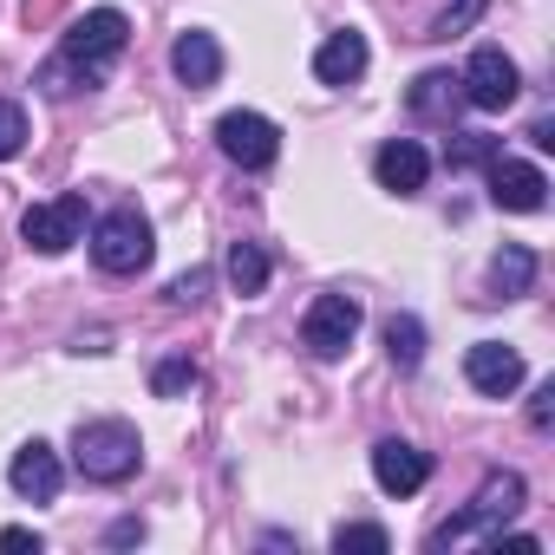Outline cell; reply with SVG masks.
<instances>
[{
    "mask_svg": "<svg viewBox=\"0 0 555 555\" xmlns=\"http://www.w3.org/2000/svg\"><path fill=\"white\" fill-rule=\"evenodd\" d=\"M131 47V21L118 14V8H92V14H79L73 27H66V40H60V60H73L92 86H99V73L118 60Z\"/></svg>",
    "mask_w": 555,
    "mask_h": 555,
    "instance_id": "3",
    "label": "cell"
},
{
    "mask_svg": "<svg viewBox=\"0 0 555 555\" xmlns=\"http://www.w3.org/2000/svg\"><path fill=\"white\" fill-rule=\"evenodd\" d=\"M490 203L496 209H509V216H529V209H542L548 203V177L535 170V164H516V157H490Z\"/></svg>",
    "mask_w": 555,
    "mask_h": 555,
    "instance_id": "9",
    "label": "cell"
},
{
    "mask_svg": "<svg viewBox=\"0 0 555 555\" xmlns=\"http://www.w3.org/2000/svg\"><path fill=\"white\" fill-rule=\"evenodd\" d=\"M373 177H379V190H392V196H418L425 177H431V151H425L418 138H392V144H379Z\"/></svg>",
    "mask_w": 555,
    "mask_h": 555,
    "instance_id": "13",
    "label": "cell"
},
{
    "mask_svg": "<svg viewBox=\"0 0 555 555\" xmlns=\"http://www.w3.org/2000/svg\"><path fill=\"white\" fill-rule=\"evenodd\" d=\"M373 477H379L386 496H418L425 477H431V457H425L412 438H379V444H373Z\"/></svg>",
    "mask_w": 555,
    "mask_h": 555,
    "instance_id": "10",
    "label": "cell"
},
{
    "mask_svg": "<svg viewBox=\"0 0 555 555\" xmlns=\"http://www.w3.org/2000/svg\"><path fill=\"white\" fill-rule=\"evenodd\" d=\"M60 8H66V0H21V21H27V27L40 34V27H47V21H53Z\"/></svg>",
    "mask_w": 555,
    "mask_h": 555,
    "instance_id": "28",
    "label": "cell"
},
{
    "mask_svg": "<svg viewBox=\"0 0 555 555\" xmlns=\"http://www.w3.org/2000/svg\"><path fill=\"white\" fill-rule=\"evenodd\" d=\"M0 548H8V555H40V535L14 522V529H0Z\"/></svg>",
    "mask_w": 555,
    "mask_h": 555,
    "instance_id": "27",
    "label": "cell"
},
{
    "mask_svg": "<svg viewBox=\"0 0 555 555\" xmlns=\"http://www.w3.org/2000/svg\"><path fill=\"white\" fill-rule=\"evenodd\" d=\"M386 353H392L399 373H418L425 366V327H418V314H392L386 321Z\"/></svg>",
    "mask_w": 555,
    "mask_h": 555,
    "instance_id": "19",
    "label": "cell"
},
{
    "mask_svg": "<svg viewBox=\"0 0 555 555\" xmlns=\"http://www.w3.org/2000/svg\"><path fill=\"white\" fill-rule=\"evenodd\" d=\"M216 151L242 170H268L274 157H282V131H274L261 112H229L216 118Z\"/></svg>",
    "mask_w": 555,
    "mask_h": 555,
    "instance_id": "6",
    "label": "cell"
},
{
    "mask_svg": "<svg viewBox=\"0 0 555 555\" xmlns=\"http://www.w3.org/2000/svg\"><path fill=\"white\" fill-rule=\"evenodd\" d=\"M203 288H209V268H190V274H177L164 295H170L177 308H196V301H203Z\"/></svg>",
    "mask_w": 555,
    "mask_h": 555,
    "instance_id": "25",
    "label": "cell"
},
{
    "mask_svg": "<svg viewBox=\"0 0 555 555\" xmlns=\"http://www.w3.org/2000/svg\"><path fill=\"white\" fill-rule=\"evenodd\" d=\"M366 34H353V27H340V34H327V47L314 53V79L321 86H360V73H366Z\"/></svg>",
    "mask_w": 555,
    "mask_h": 555,
    "instance_id": "15",
    "label": "cell"
},
{
    "mask_svg": "<svg viewBox=\"0 0 555 555\" xmlns=\"http://www.w3.org/2000/svg\"><path fill=\"white\" fill-rule=\"evenodd\" d=\"M503 144L496 138H483V131H451V144H444V164L451 170H470V164H490Z\"/></svg>",
    "mask_w": 555,
    "mask_h": 555,
    "instance_id": "20",
    "label": "cell"
},
{
    "mask_svg": "<svg viewBox=\"0 0 555 555\" xmlns=\"http://www.w3.org/2000/svg\"><path fill=\"white\" fill-rule=\"evenodd\" d=\"M196 379H203V373H196V360H183V353H177V360H164V366L151 373V392H157V399H177V392H190Z\"/></svg>",
    "mask_w": 555,
    "mask_h": 555,
    "instance_id": "21",
    "label": "cell"
},
{
    "mask_svg": "<svg viewBox=\"0 0 555 555\" xmlns=\"http://www.w3.org/2000/svg\"><path fill=\"white\" fill-rule=\"evenodd\" d=\"M477 14H483V0H451V8L431 21V34H425V40H451V34H464Z\"/></svg>",
    "mask_w": 555,
    "mask_h": 555,
    "instance_id": "24",
    "label": "cell"
},
{
    "mask_svg": "<svg viewBox=\"0 0 555 555\" xmlns=\"http://www.w3.org/2000/svg\"><path fill=\"white\" fill-rule=\"evenodd\" d=\"M170 73H177L190 92H209V86L222 79V47H216V34H203V27L177 34V47H170Z\"/></svg>",
    "mask_w": 555,
    "mask_h": 555,
    "instance_id": "14",
    "label": "cell"
},
{
    "mask_svg": "<svg viewBox=\"0 0 555 555\" xmlns=\"http://www.w3.org/2000/svg\"><path fill=\"white\" fill-rule=\"evenodd\" d=\"M92 261H99L105 274H138V268H151V222H144L138 209L99 216V229H92Z\"/></svg>",
    "mask_w": 555,
    "mask_h": 555,
    "instance_id": "4",
    "label": "cell"
},
{
    "mask_svg": "<svg viewBox=\"0 0 555 555\" xmlns=\"http://www.w3.org/2000/svg\"><path fill=\"white\" fill-rule=\"evenodd\" d=\"M464 379H470L483 399H509V392L522 386V353L503 347V340H477V347L464 353Z\"/></svg>",
    "mask_w": 555,
    "mask_h": 555,
    "instance_id": "11",
    "label": "cell"
},
{
    "mask_svg": "<svg viewBox=\"0 0 555 555\" xmlns=\"http://www.w3.org/2000/svg\"><path fill=\"white\" fill-rule=\"evenodd\" d=\"M8 483H14V496H27V503H53V496H60V483H66L60 451H53L47 438L21 444V451H14V464H8Z\"/></svg>",
    "mask_w": 555,
    "mask_h": 555,
    "instance_id": "12",
    "label": "cell"
},
{
    "mask_svg": "<svg viewBox=\"0 0 555 555\" xmlns=\"http://www.w3.org/2000/svg\"><path fill=\"white\" fill-rule=\"evenodd\" d=\"M360 334V301L353 295H321L308 314H301V347L314 360H340Z\"/></svg>",
    "mask_w": 555,
    "mask_h": 555,
    "instance_id": "5",
    "label": "cell"
},
{
    "mask_svg": "<svg viewBox=\"0 0 555 555\" xmlns=\"http://www.w3.org/2000/svg\"><path fill=\"white\" fill-rule=\"evenodd\" d=\"M21 235H27V248H40V255H66V248L86 235V196L34 203V209L21 216Z\"/></svg>",
    "mask_w": 555,
    "mask_h": 555,
    "instance_id": "8",
    "label": "cell"
},
{
    "mask_svg": "<svg viewBox=\"0 0 555 555\" xmlns=\"http://www.w3.org/2000/svg\"><path fill=\"white\" fill-rule=\"evenodd\" d=\"M222 274H229V288H235L242 301H255V295L268 288V248H261V242H229Z\"/></svg>",
    "mask_w": 555,
    "mask_h": 555,
    "instance_id": "17",
    "label": "cell"
},
{
    "mask_svg": "<svg viewBox=\"0 0 555 555\" xmlns=\"http://www.w3.org/2000/svg\"><path fill=\"white\" fill-rule=\"evenodd\" d=\"M21 151H27V112L14 99H0V164L21 157Z\"/></svg>",
    "mask_w": 555,
    "mask_h": 555,
    "instance_id": "23",
    "label": "cell"
},
{
    "mask_svg": "<svg viewBox=\"0 0 555 555\" xmlns=\"http://www.w3.org/2000/svg\"><path fill=\"white\" fill-rule=\"evenodd\" d=\"M457 86H464V105H477V112H503V105H516V92H522L516 60H509L503 47H477Z\"/></svg>",
    "mask_w": 555,
    "mask_h": 555,
    "instance_id": "7",
    "label": "cell"
},
{
    "mask_svg": "<svg viewBox=\"0 0 555 555\" xmlns=\"http://www.w3.org/2000/svg\"><path fill=\"white\" fill-rule=\"evenodd\" d=\"M529 425H535V431H548V425H555V379H542V386H535V399H529Z\"/></svg>",
    "mask_w": 555,
    "mask_h": 555,
    "instance_id": "26",
    "label": "cell"
},
{
    "mask_svg": "<svg viewBox=\"0 0 555 555\" xmlns=\"http://www.w3.org/2000/svg\"><path fill=\"white\" fill-rule=\"evenodd\" d=\"M522 496H529V483L516 477V470H490L483 477V490L451 516V522H438L431 529V548H457V542H490L516 509H522Z\"/></svg>",
    "mask_w": 555,
    "mask_h": 555,
    "instance_id": "1",
    "label": "cell"
},
{
    "mask_svg": "<svg viewBox=\"0 0 555 555\" xmlns=\"http://www.w3.org/2000/svg\"><path fill=\"white\" fill-rule=\"evenodd\" d=\"M418 118H451L457 105H464V86L451 79V73H425L418 86H412V99H405Z\"/></svg>",
    "mask_w": 555,
    "mask_h": 555,
    "instance_id": "18",
    "label": "cell"
},
{
    "mask_svg": "<svg viewBox=\"0 0 555 555\" xmlns=\"http://www.w3.org/2000/svg\"><path fill=\"white\" fill-rule=\"evenodd\" d=\"M334 548H340V555H347V548H366V555H386V548H392V535H386L379 522H340V529H334Z\"/></svg>",
    "mask_w": 555,
    "mask_h": 555,
    "instance_id": "22",
    "label": "cell"
},
{
    "mask_svg": "<svg viewBox=\"0 0 555 555\" xmlns=\"http://www.w3.org/2000/svg\"><path fill=\"white\" fill-rule=\"evenodd\" d=\"M529 288H535V255L522 242H503L496 261H490V295L496 301H522Z\"/></svg>",
    "mask_w": 555,
    "mask_h": 555,
    "instance_id": "16",
    "label": "cell"
},
{
    "mask_svg": "<svg viewBox=\"0 0 555 555\" xmlns=\"http://www.w3.org/2000/svg\"><path fill=\"white\" fill-rule=\"evenodd\" d=\"M73 464H79V477H92V483H125V477H138V464H144V438H138V425H125V418H92V425L73 431Z\"/></svg>",
    "mask_w": 555,
    "mask_h": 555,
    "instance_id": "2",
    "label": "cell"
}]
</instances>
